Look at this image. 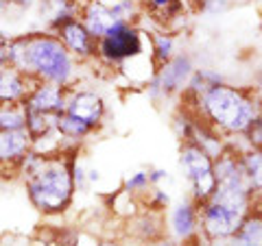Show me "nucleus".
I'll use <instances>...</instances> for the list:
<instances>
[{"label":"nucleus","instance_id":"14","mask_svg":"<svg viewBox=\"0 0 262 246\" xmlns=\"http://www.w3.org/2000/svg\"><path fill=\"white\" fill-rule=\"evenodd\" d=\"M170 227L179 237H190L194 233V227H196V209L192 203H182L177 205L170 214Z\"/></svg>","mask_w":262,"mask_h":246},{"label":"nucleus","instance_id":"5","mask_svg":"<svg viewBox=\"0 0 262 246\" xmlns=\"http://www.w3.org/2000/svg\"><path fill=\"white\" fill-rule=\"evenodd\" d=\"M24 111L29 113H46V116H61L66 109V89L55 83L37 81L31 92L22 101Z\"/></svg>","mask_w":262,"mask_h":246},{"label":"nucleus","instance_id":"10","mask_svg":"<svg viewBox=\"0 0 262 246\" xmlns=\"http://www.w3.org/2000/svg\"><path fill=\"white\" fill-rule=\"evenodd\" d=\"M182 170L186 172V177L190 179V183H199L201 179L206 177H212V157L201 149L196 146L194 142H188L184 149H182Z\"/></svg>","mask_w":262,"mask_h":246},{"label":"nucleus","instance_id":"20","mask_svg":"<svg viewBox=\"0 0 262 246\" xmlns=\"http://www.w3.org/2000/svg\"><path fill=\"white\" fill-rule=\"evenodd\" d=\"M77 3H79V0H77Z\"/></svg>","mask_w":262,"mask_h":246},{"label":"nucleus","instance_id":"1","mask_svg":"<svg viewBox=\"0 0 262 246\" xmlns=\"http://www.w3.org/2000/svg\"><path fill=\"white\" fill-rule=\"evenodd\" d=\"M70 155L63 153H35L29 151L20 161V175L27 179V192L31 203L44 214H59L72 201L75 179H72Z\"/></svg>","mask_w":262,"mask_h":246},{"label":"nucleus","instance_id":"18","mask_svg":"<svg viewBox=\"0 0 262 246\" xmlns=\"http://www.w3.org/2000/svg\"><path fill=\"white\" fill-rule=\"evenodd\" d=\"M151 183V179L146 172H136L134 177L127 181V192H138V190H146V185Z\"/></svg>","mask_w":262,"mask_h":246},{"label":"nucleus","instance_id":"11","mask_svg":"<svg viewBox=\"0 0 262 246\" xmlns=\"http://www.w3.org/2000/svg\"><path fill=\"white\" fill-rule=\"evenodd\" d=\"M192 75V63L188 59L186 55H177V57H170V59L164 63V68L160 72V83H162V89L166 94H173V92H179L186 81L190 79Z\"/></svg>","mask_w":262,"mask_h":246},{"label":"nucleus","instance_id":"6","mask_svg":"<svg viewBox=\"0 0 262 246\" xmlns=\"http://www.w3.org/2000/svg\"><path fill=\"white\" fill-rule=\"evenodd\" d=\"M201 205H203V211H201L203 229H206L208 235H212V237H229L238 229V225L245 218L238 211L227 209L214 201H206Z\"/></svg>","mask_w":262,"mask_h":246},{"label":"nucleus","instance_id":"7","mask_svg":"<svg viewBox=\"0 0 262 246\" xmlns=\"http://www.w3.org/2000/svg\"><path fill=\"white\" fill-rule=\"evenodd\" d=\"M63 113L83 122L90 129H96V125H101L103 120L105 105H103V98L94 92H75L70 98H66Z\"/></svg>","mask_w":262,"mask_h":246},{"label":"nucleus","instance_id":"2","mask_svg":"<svg viewBox=\"0 0 262 246\" xmlns=\"http://www.w3.org/2000/svg\"><path fill=\"white\" fill-rule=\"evenodd\" d=\"M9 65L27 77L66 87L75 77V61L57 35H27L11 39Z\"/></svg>","mask_w":262,"mask_h":246},{"label":"nucleus","instance_id":"4","mask_svg":"<svg viewBox=\"0 0 262 246\" xmlns=\"http://www.w3.org/2000/svg\"><path fill=\"white\" fill-rule=\"evenodd\" d=\"M96 55L107 63L138 59L142 55V33L131 22H120L96 39Z\"/></svg>","mask_w":262,"mask_h":246},{"label":"nucleus","instance_id":"17","mask_svg":"<svg viewBox=\"0 0 262 246\" xmlns=\"http://www.w3.org/2000/svg\"><path fill=\"white\" fill-rule=\"evenodd\" d=\"M173 37L170 35H158L153 39V55H155V59H158L160 63H166L170 57H173Z\"/></svg>","mask_w":262,"mask_h":246},{"label":"nucleus","instance_id":"19","mask_svg":"<svg viewBox=\"0 0 262 246\" xmlns=\"http://www.w3.org/2000/svg\"><path fill=\"white\" fill-rule=\"evenodd\" d=\"M9 5V7H18V9H31V7H35L39 0H0V5Z\"/></svg>","mask_w":262,"mask_h":246},{"label":"nucleus","instance_id":"15","mask_svg":"<svg viewBox=\"0 0 262 246\" xmlns=\"http://www.w3.org/2000/svg\"><path fill=\"white\" fill-rule=\"evenodd\" d=\"M27 127V111L22 103H0V131Z\"/></svg>","mask_w":262,"mask_h":246},{"label":"nucleus","instance_id":"3","mask_svg":"<svg viewBox=\"0 0 262 246\" xmlns=\"http://www.w3.org/2000/svg\"><path fill=\"white\" fill-rule=\"evenodd\" d=\"M199 105L210 125L227 133H245V129L258 118V107L251 98L229 85L210 87L208 92L201 94Z\"/></svg>","mask_w":262,"mask_h":246},{"label":"nucleus","instance_id":"12","mask_svg":"<svg viewBox=\"0 0 262 246\" xmlns=\"http://www.w3.org/2000/svg\"><path fill=\"white\" fill-rule=\"evenodd\" d=\"M31 92V77L15 68H0V103H22Z\"/></svg>","mask_w":262,"mask_h":246},{"label":"nucleus","instance_id":"8","mask_svg":"<svg viewBox=\"0 0 262 246\" xmlns=\"http://www.w3.org/2000/svg\"><path fill=\"white\" fill-rule=\"evenodd\" d=\"M55 33H57V39L68 48L70 55H77V57L96 55V37L90 35V31L83 27V22L79 18L66 20L55 29Z\"/></svg>","mask_w":262,"mask_h":246},{"label":"nucleus","instance_id":"9","mask_svg":"<svg viewBox=\"0 0 262 246\" xmlns=\"http://www.w3.org/2000/svg\"><path fill=\"white\" fill-rule=\"evenodd\" d=\"M33 137L27 129L0 131V166H18L22 157L31 151Z\"/></svg>","mask_w":262,"mask_h":246},{"label":"nucleus","instance_id":"16","mask_svg":"<svg viewBox=\"0 0 262 246\" xmlns=\"http://www.w3.org/2000/svg\"><path fill=\"white\" fill-rule=\"evenodd\" d=\"M146 7L155 20H173L182 18L184 0H146Z\"/></svg>","mask_w":262,"mask_h":246},{"label":"nucleus","instance_id":"13","mask_svg":"<svg viewBox=\"0 0 262 246\" xmlns=\"http://www.w3.org/2000/svg\"><path fill=\"white\" fill-rule=\"evenodd\" d=\"M229 237H232L229 246H260V214L253 216L249 211Z\"/></svg>","mask_w":262,"mask_h":246}]
</instances>
